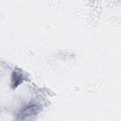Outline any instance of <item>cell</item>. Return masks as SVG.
I'll use <instances>...</instances> for the list:
<instances>
[{
  "label": "cell",
  "instance_id": "6da1fadb",
  "mask_svg": "<svg viewBox=\"0 0 121 121\" xmlns=\"http://www.w3.org/2000/svg\"><path fill=\"white\" fill-rule=\"evenodd\" d=\"M23 80V77L20 72L17 71H14L12 74V86L13 87H17L20 84Z\"/></svg>",
  "mask_w": 121,
  "mask_h": 121
}]
</instances>
